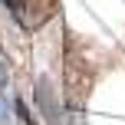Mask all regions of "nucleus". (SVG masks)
<instances>
[{
    "instance_id": "obj_1",
    "label": "nucleus",
    "mask_w": 125,
    "mask_h": 125,
    "mask_svg": "<svg viewBox=\"0 0 125 125\" xmlns=\"http://www.w3.org/2000/svg\"><path fill=\"white\" fill-rule=\"evenodd\" d=\"M36 105H40V115H43L50 125H59L62 109H59L56 89H53V82H50V79H36Z\"/></svg>"
},
{
    "instance_id": "obj_2",
    "label": "nucleus",
    "mask_w": 125,
    "mask_h": 125,
    "mask_svg": "<svg viewBox=\"0 0 125 125\" xmlns=\"http://www.w3.org/2000/svg\"><path fill=\"white\" fill-rule=\"evenodd\" d=\"M7 76H10V73H7V59H3V56H0V89H3V86H7Z\"/></svg>"
},
{
    "instance_id": "obj_3",
    "label": "nucleus",
    "mask_w": 125,
    "mask_h": 125,
    "mask_svg": "<svg viewBox=\"0 0 125 125\" xmlns=\"http://www.w3.org/2000/svg\"><path fill=\"white\" fill-rule=\"evenodd\" d=\"M0 125H10V119H7V109H3V102H0Z\"/></svg>"
}]
</instances>
